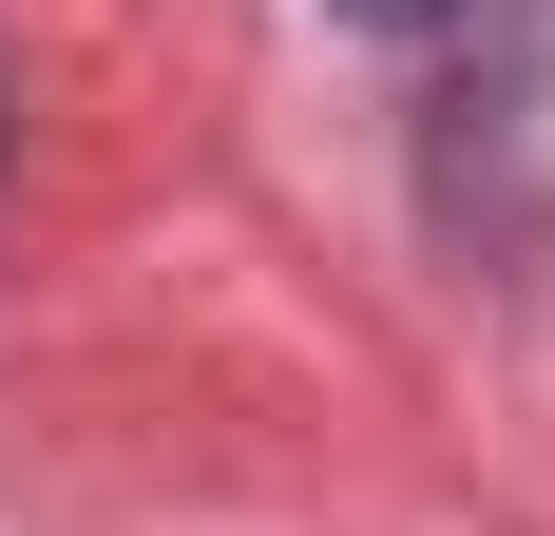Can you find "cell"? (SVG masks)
I'll list each match as a JSON object with an SVG mask.
<instances>
[{
    "mask_svg": "<svg viewBox=\"0 0 555 536\" xmlns=\"http://www.w3.org/2000/svg\"><path fill=\"white\" fill-rule=\"evenodd\" d=\"M326 20H384V39H402V20H441V0H326Z\"/></svg>",
    "mask_w": 555,
    "mask_h": 536,
    "instance_id": "6da1fadb",
    "label": "cell"
}]
</instances>
